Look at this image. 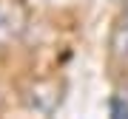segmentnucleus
<instances>
[{
    "mask_svg": "<svg viewBox=\"0 0 128 119\" xmlns=\"http://www.w3.org/2000/svg\"><path fill=\"white\" fill-rule=\"evenodd\" d=\"M68 85L63 77L48 74V77H32L26 79L20 88V99H23L26 111H32L37 116H54L66 102Z\"/></svg>",
    "mask_w": 128,
    "mask_h": 119,
    "instance_id": "obj_1",
    "label": "nucleus"
},
{
    "mask_svg": "<svg viewBox=\"0 0 128 119\" xmlns=\"http://www.w3.org/2000/svg\"><path fill=\"white\" fill-rule=\"evenodd\" d=\"M32 28V9L23 0H0V48L14 46Z\"/></svg>",
    "mask_w": 128,
    "mask_h": 119,
    "instance_id": "obj_2",
    "label": "nucleus"
},
{
    "mask_svg": "<svg viewBox=\"0 0 128 119\" xmlns=\"http://www.w3.org/2000/svg\"><path fill=\"white\" fill-rule=\"evenodd\" d=\"M108 57L111 65L120 71H128V20L117 17L108 34Z\"/></svg>",
    "mask_w": 128,
    "mask_h": 119,
    "instance_id": "obj_3",
    "label": "nucleus"
},
{
    "mask_svg": "<svg viewBox=\"0 0 128 119\" xmlns=\"http://www.w3.org/2000/svg\"><path fill=\"white\" fill-rule=\"evenodd\" d=\"M105 108H108V116L125 119V116H128V96H122V94H111L108 102H105Z\"/></svg>",
    "mask_w": 128,
    "mask_h": 119,
    "instance_id": "obj_4",
    "label": "nucleus"
},
{
    "mask_svg": "<svg viewBox=\"0 0 128 119\" xmlns=\"http://www.w3.org/2000/svg\"><path fill=\"white\" fill-rule=\"evenodd\" d=\"M120 17H122V20H128V0L122 3V11H120Z\"/></svg>",
    "mask_w": 128,
    "mask_h": 119,
    "instance_id": "obj_5",
    "label": "nucleus"
},
{
    "mask_svg": "<svg viewBox=\"0 0 128 119\" xmlns=\"http://www.w3.org/2000/svg\"><path fill=\"white\" fill-rule=\"evenodd\" d=\"M0 108H3V96H0Z\"/></svg>",
    "mask_w": 128,
    "mask_h": 119,
    "instance_id": "obj_6",
    "label": "nucleus"
}]
</instances>
